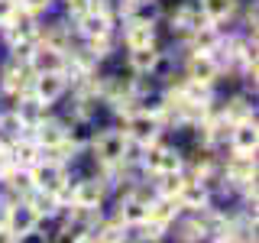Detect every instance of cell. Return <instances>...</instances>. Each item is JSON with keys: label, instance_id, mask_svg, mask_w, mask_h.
Segmentation results:
<instances>
[{"label": "cell", "instance_id": "obj_7", "mask_svg": "<svg viewBox=\"0 0 259 243\" xmlns=\"http://www.w3.org/2000/svg\"><path fill=\"white\" fill-rule=\"evenodd\" d=\"M107 201V182L104 175H88V178H75L71 182V205L78 211H104Z\"/></svg>", "mask_w": 259, "mask_h": 243}, {"label": "cell", "instance_id": "obj_1", "mask_svg": "<svg viewBox=\"0 0 259 243\" xmlns=\"http://www.w3.org/2000/svg\"><path fill=\"white\" fill-rule=\"evenodd\" d=\"M91 156L101 166V175H113L133 162V143L120 127H104L101 133L91 136Z\"/></svg>", "mask_w": 259, "mask_h": 243}, {"label": "cell", "instance_id": "obj_26", "mask_svg": "<svg viewBox=\"0 0 259 243\" xmlns=\"http://www.w3.org/2000/svg\"><path fill=\"white\" fill-rule=\"evenodd\" d=\"M13 10H16V0H0V26L13 16Z\"/></svg>", "mask_w": 259, "mask_h": 243}, {"label": "cell", "instance_id": "obj_23", "mask_svg": "<svg viewBox=\"0 0 259 243\" xmlns=\"http://www.w3.org/2000/svg\"><path fill=\"white\" fill-rule=\"evenodd\" d=\"M165 16V7H162V0H130L123 20H136V23H156Z\"/></svg>", "mask_w": 259, "mask_h": 243}, {"label": "cell", "instance_id": "obj_29", "mask_svg": "<svg viewBox=\"0 0 259 243\" xmlns=\"http://www.w3.org/2000/svg\"><path fill=\"white\" fill-rule=\"evenodd\" d=\"M210 243H243V240H237V237H214Z\"/></svg>", "mask_w": 259, "mask_h": 243}, {"label": "cell", "instance_id": "obj_4", "mask_svg": "<svg viewBox=\"0 0 259 243\" xmlns=\"http://www.w3.org/2000/svg\"><path fill=\"white\" fill-rule=\"evenodd\" d=\"M4 227L13 233L16 240H29L39 233V227H42V217L36 214V208L29 205L26 198H10L4 208Z\"/></svg>", "mask_w": 259, "mask_h": 243}, {"label": "cell", "instance_id": "obj_20", "mask_svg": "<svg viewBox=\"0 0 259 243\" xmlns=\"http://www.w3.org/2000/svg\"><path fill=\"white\" fill-rule=\"evenodd\" d=\"M178 217H182V208H178L175 198H159V194H152V198H149V217H146L149 224H156V227H162V230H168V227H172Z\"/></svg>", "mask_w": 259, "mask_h": 243}, {"label": "cell", "instance_id": "obj_3", "mask_svg": "<svg viewBox=\"0 0 259 243\" xmlns=\"http://www.w3.org/2000/svg\"><path fill=\"white\" fill-rule=\"evenodd\" d=\"M140 152H143V156H140L143 172H149L152 178H156V175H172V172H182V169H185V156H182V149L168 146L165 140H156V143L143 146Z\"/></svg>", "mask_w": 259, "mask_h": 243}, {"label": "cell", "instance_id": "obj_21", "mask_svg": "<svg viewBox=\"0 0 259 243\" xmlns=\"http://www.w3.org/2000/svg\"><path fill=\"white\" fill-rule=\"evenodd\" d=\"M198 4L201 16L210 23V26H221V23H230L240 10V0H194Z\"/></svg>", "mask_w": 259, "mask_h": 243}, {"label": "cell", "instance_id": "obj_15", "mask_svg": "<svg viewBox=\"0 0 259 243\" xmlns=\"http://www.w3.org/2000/svg\"><path fill=\"white\" fill-rule=\"evenodd\" d=\"M117 26V43L123 49H149L159 46V26L156 23H136V20H120Z\"/></svg>", "mask_w": 259, "mask_h": 243}, {"label": "cell", "instance_id": "obj_10", "mask_svg": "<svg viewBox=\"0 0 259 243\" xmlns=\"http://www.w3.org/2000/svg\"><path fill=\"white\" fill-rule=\"evenodd\" d=\"M42 16H32L26 13L23 7H16L13 16L0 26V36H4V43L7 46H16V43H36L39 39V26H42Z\"/></svg>", "mask_w": 259, "mask_h": 243}, {"label": "cell", "instance_id": "obj_17", "mask_svg": "<svg viewBox=\"0 0 259 243\" xmlns=\"http://www.w3.org/2000/svg\"><path fill=\"white\" fill-rule=\"evenodd\" d=\"M162 62H165V52L159 46H149V49H126V68L133 78H152L159 75Z\"/></svg>", "mask_w": 259, "mask_h": 243}, {"label": "cell", "instance_id": "obj_22", "mask_svg": "<svg viewBox=\"0 0 259 243\" xmlns=\"http://www.w3.org/2000/svg\"><path fill=\"white\" fill-rule=\"evenodd\" d=\"M91 233H94L97 243H130V240H133V230H130L126 224H120L113 214L110 217H101V221L94 224Z\"/></svg>", "mask_w": 259, "mask_h": 243}, {"label": "cell", "instance_id": "obj_13", "mask_svg": "<svg viewBox=\"0 0 259 243\" xmlns=\"http://www.w3.org/2000/svg\"><path fill=\"white\" fill-rule=\"evenodd\" d=\"M29 81H32V71L26 68V62H7L4 68H0V97H7V101H20V97L29 94Z\"/></svg>", "mask_w": 259, "mask_h": 243}, {"label": "cell", "instance_id": "obj_16", "mask_svg": "<svg viewBox=\"0 0 259 243\" xmlns=\"http://www.w3.org/2000/svg\"><path fill=\"white\" fill-rule=\"evenodd\" d=\"M221 178L233 191H243L256 185V156H230L221 166Z\"/></svg>", "mask_w": 259, "mask_h": 243}, {"label": "cell", "instance_id": "obj_19", "mask_svg": "<svg viewBox=\"0 0 259 243\" xmlns=\"http://www.w3.org/2000/svg\"><path fill=\"white\" fill-rule=\"evenodd\" d=\"M7 149H10V166L13 169H32L39 159H42V149L32 143L29 133L20 136V140H10V143H7Z\"/></svg>", "mask_w": 259, "mask_h": 243}, {"label": "cell", "instance_id": "obj_30", "mask_svg": "<svg viewBox=\"0 0 259 243\" xmlns=\"http://www.w3.org/2000/svg\"><path fill=\"white\" fill-rule=\"evenodd\" d=\"M59 4H62V0H59Z\"/></svg>", "mask_w": 259, "mask_h": 243}, {"label": "cell", "instance_id": "obj_2", "mask_svg": "<svg viewBox=\"0 0 259 243\" xmlns=\"http://www.w3.org/2000/svg\"><path fill=\"white\" fill-rule=\"evenodd\" d=\"M120 130H123L126 140L133 143V149H143V146L162 140L165 124H162L156 113H149V110H143V107H133V110L123 117V127H120Z\"/></svg>", "mask_w": 259, "mask_h": 243}, {"label": "cell", "instance_id": "obj_9", "mask_svg": "<svg viewBox=\"0 0 259 243\" xmlns=\"http://www.w3.org/2000/svg\"><path fill=\"white\" fill-rule=\"evenodd\" d=\"M68 91H71V81L65 71L62 75H32V81H29V97L36 104H42L46 110H52Z\"/></svg>", "mask_w": 259, "mask_h": 243}, {"label": "cell", "instance_id": "obj_8", "mask_svg": "<svg viewBox=\"0 0 259 243\" xmlns=\"http://www.w3.org/2000/svg\"><path fill=\"white\" fill-rule=\"evenodd\" d=\"M175 201H178V208H182V214H201V211L214 208V185L185 175V182H182V188H178Z\"/></svg>", "mask_w": 259, "mask_h": 243}, {"label": "cell", "instance_id": "obj_25", "mask_svg": "<svg viewBox=\"0 0 259 243\" xmlns=\"http://www.w3.org/2000/svg\"><path fill=\"white\" fill-rule=\"evenodd\" d=\"M55 4H59V0H16V7H23V10L32 13V16H49L55 10Z\"/></svg>", "mask_w": 259, "mask_h": 243}, {"label": "cell", "instance_id": "obj_14", "mask_svg": "<svg viewBox=\"0 0 259 243\" xmlns=\"http://www.w3.org/2000/svg\"><path fill=\"white\" fill-rule=\"evenodd\" d=\"M227 143H230V152L233 156H256L259 149V127H256V117L249 120H237V124L227 127Z\"/></svg>", "mask_w": 259, "mask_h": 243}, {"label": "cell", "instance_id": "obj_18", "mask_svg": "<svg viewBox=\"0 0 259 243\" xmlns=\"http://www.w3.org/2000/svg\"><path fill=\"white\" fill-rule=\"evenodd\" d=\"M168 23H172V36H178V39H188L191 32H198L201 26H207V20L201 16V10H198V4H194V0L178 4L175 13L168 16Z\"/></svg>", "mask_w": 259, "mask_h": 243}, {"label": "cell", "instance_id": "obj_27", "mask_svg": "<svg viewBox=\"0 0 259 243\" xmlns=\"http://www.w3.org/2000/svg\"><path fill=\"white\" fill-rule=\"evenodd\" d=\"M71 243H97V240H94V233H91V230H81Z\"/></svg>", "mask_w": 259, "mask_h": 243}, {"label": "cell", "instance_id": "obj_11", "mask_svg": "<svg viewBox=\"0 0 259 243\" xmlns=\"http://www.w3.org/2000/svg\"><path fill=\"white\" fill-rule=\"evenodd\" d=\"M149 198L152 194H143L140 188L133 191H123L117 198V208H113V217H117L120 224H126L130 230H136L140 224H146V217H149Z\"/></svg>", "mask_w": 259, "mask_h": 243}, {"label": "cell", "instance_id": "obj_6", "mask_svg": "<svg viewBox=\"0 0 259 243\" xmlns=\"http://www.w3.org/2000/svg\"><path fill=\"white\" fill-rule=\"evenodd\" d=\"M29 178H32V191H46V194H59L65 185L71 182L68 178V166L52 156H42L36 166L29 169Z\"/></svg>", "mask_w": 259, "mask_h": 243}, {"label": "cell", "instance_id": "obj_28", "mask_svg": "<svg viewBox=\"0 0 259 243\" xmlns=\"http://www.w3.org/2000/svg\"><path fill=\"white\" fill-rule=\"evenodd\" d=\"M0 243H20V240H16V237H13V233H10V230H7V227H4V224H0Z\"/></svg>", "mask_w": 259, "mask_h": 243}, {"label": "cell", "instance_id": "obj_5", "mask_svg": "<svg viewBox=\"0 0 259 243\" xmlns=\"http://www.w3.org/2000/svg\"><path fill=\"white\" fill-rule=\"evenodd\" d=\"M26 68L32 75H62V71H68V49L36 39L26 55Z\"/></svg>", "mask_w": 259, "mask_h": 243}, {"label": "cell", "instance_id": "obj_12", "mask_svg": "<svg viewBox=\"0 0 259 243\" xmlns=\"http://www.w3.org/2000/svg\"><path fill=\"white\" fill-rule=\"evenodd\" d=\"M221 75H224V65L214 52H188L185 55V78L214 88L221 81Z\"/></svg>", "mask_w": 259, "mask_h": 243}, {"label": "cell", "instance_id": "obj_24", "mask_svg": "<svg viewBox=\"0 0 259 243\" xmlns=\"http://www.w3.org/2000/svg\"><path fill=\"white\" fill-rule=\"evenodd\" d=\"M91 10H94V0H62V20H68V23H78Z\"/></svg>", "mask_w": 259, "mask_h": 243}]
</instances>
